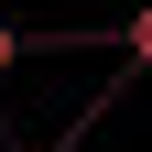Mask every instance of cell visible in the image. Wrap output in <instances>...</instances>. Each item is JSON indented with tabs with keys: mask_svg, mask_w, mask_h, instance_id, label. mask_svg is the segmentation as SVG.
Listing matches in <instances>:
<instances>
[{
	"mask_svg": "<svg viewBox=\"0 0 152 152\" xmlns=\"http://www.w3.org/2000/svg\"><path fill=\"white\" fill-rule=\"evenodd\" d=\"M33 44H44V33H22V22H0V76L22 65V54H33Z\"/></svg>",
	"mask_w": 152,
	"mask_h": 152,
	"instance_id": "cell-1",
	"label": "cell"
},
{
	"mask_svg": "<svg viewBox=\"0 0 152 152\" xmlns=\"http://www.w3.org/2000/svg\"><path fill=\"white\" fill-rule=\"evenodd\" d=\"M11 152H44V141H11Z\"/></svg>",
	"mask_w": 152,
	"mask_h": 152,
	"instance_id": "cell-2",
	"label": "cell"
}]
</instances>
